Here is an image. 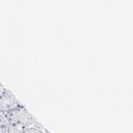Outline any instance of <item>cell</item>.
I'll use <instances>...</instances> for the list:
<instances>
[{"label": "cell", "mask_w": 133, "mask_h": 133, "mask_svg": "<svg viewBox=\"0 0 133 133\" xmlns=\"http://www.w3.org/2000/svg\"><path fill=\"white\" fill-rule=\"evenodd\" d=\"M22 106L9 89L5 86L0 87V112L6 113L10 110Z\"/></svg>", "instance_id": "obj_2"}, {"label": "cell", "mask_w": 133, "mask_h": 133, "mask_svg": "<svg viewBox=\"0 0 133 133\" xmlns=\"http://www.w3.org/2000/svg\"><path fill=\"white\" fill-rule=\"evenodd\" d=\"M23 130H24V129L19 127V126L15 125V124L8 123L4 133H22Z\"/></svg>", "instance_id": "obj_4"}, {"label": "cell", "mask_w": 133, "mask_h": 133, "mask_svg": "<svg viewBox=\"0 0 133 133\" xmlns=\"http://www.w3.org/2000/svg\"><path fill=\"white\" fill-rule=\"evenodd\" d=\"M7 124L8 122L5 117V115L4 113L0 112V133H4Z\"/></svg>", "instance_id": "obj_5"}, {"label": "cell", "mask_w": 133, "mask_h": 133, "mask_svg": "<svg viewBox=\"0 0 133 133\" xmlns=\"http://www.w3.org/2000/svg\"><path fill=\"white\" fill-rule=\"evenodd\" d=\"M4 114L5 115L8 123L15 124L24 130L30 126H33L37 122L23 105Z\"/></svg>", "instance_id": "obj_1"}, {"label": "cell", "mask_w": 133, "mask_h": 133, "mask_svg": "<svg viewBox=\"0 0 133 133\" xmlns=\"http://www.w3.org/2000/svg\"><path fill=\"white\" fill-rule=\"evenodd\" d=\"M44 126L41 123H39L38 122L34 124L33 126L25 129L22 131V133H44Z\"/></svg>", "instance_id": "obj_3"}]
</instances>
